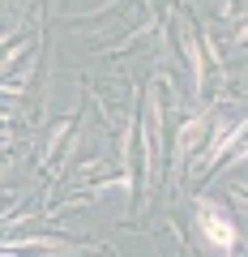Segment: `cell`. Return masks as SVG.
Listing matches in <instances>:
<instances>
[{"mask_svg": "<svg viewBox=\"0 0 248 257\" xmlns=\"http://www.w3.org/2000/svg\"><path fill=\"white\" fill-rule=\"evenodd\" d=\"M205 223H210V240H214V244H231V231H227V223H222L214 210H205Z\"/></svg>", "mask_w": 248, "mask_h": 257, "instance_id": "1", "label": "cell"}]
</instances>
